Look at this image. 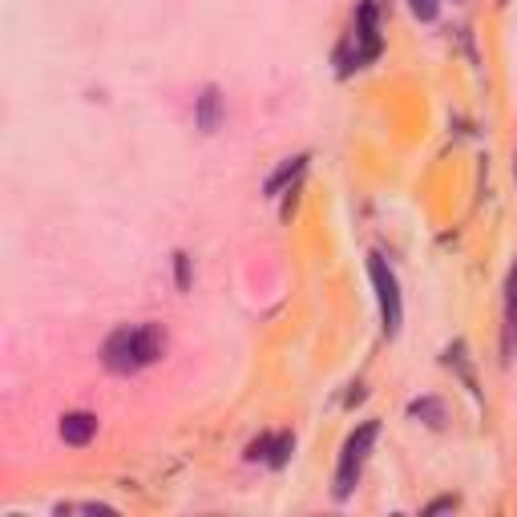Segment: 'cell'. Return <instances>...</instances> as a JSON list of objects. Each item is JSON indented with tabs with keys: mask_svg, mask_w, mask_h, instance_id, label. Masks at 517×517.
Wrapping results in <instances>:
<instances>
[{
	"mask_svg": "<svg viewBox=\"0 0 517 517\" xmlns=\"http://www.w3.org/2000/svg\"><path fill=\"white\" fill-rule=\"evenodd\" d=\"M368 279H372V287H376V303H380V328H384V336L388 340H396L400 336V328H404V299H400V279H396V271L388 267V259L384 255H368Z\"/></svg>",
	"mask_w": 517,
	"mask_h": 517,
	"instance_id": "cell-4",
	"label": "cell"
},
{
	"mask_svg": "<svg viewBox=\"0 0 517 517\" xmlns=\"http://www.w3.org/2000/svg\"><path fill=\"white\" fill-rule=\"evenodd\" d=\"M513 178H517V158H513Z\"/></svg>",
	"mask_w": 517,
	"mask_h": 517,
	"instance_id": "cell-16",
	"label": "cell"
},
{
	"mask_svg": "<svg viewBox=\"0 0 517 517\" xmlns=\"http://www.w3.org/2000/svg\"><path fill=\"white\" fill-rule=\"evenodd\" d=\"M408 9L417 21H437L441 17V0H408Z\"/></svg>",
	"mask_w": 517,
	"mask_h": 517,
	"instance_id": "cell-11",
	"label": "cell"
},
{
	"mask_svg": "<svg viewBox=\"0 0 517 517\" xmlns=\"http://www.w3.org/2000/svg\"><path fill=\"white\" fill-rule=\"evenodd\" d=\"M61 441L65 445H73V449H85L93 437H97V417L93 412H85V408H77V412H65L61 417Z\"/></svg>",
	"mask_w": 517,
	"mask_h": 517,
	"instance_id": "cell-6",
	"label": "cell"
},
{
	"mask_svg": "<svg viewBox=\"0 0 517 517\" xmlns=\"http://www.w3.org/2000/svg\"><path fill=\"white\" fill-rule=\"evenodd\" d=\"M445 509H457V497H437L425 505V513H445Z\"/></svg>",
	"mask_w": 517,
	"mask_h": 517,
	"instance_id": "cell-15",
	"label": "cell"
},
{
	"mask_svg": "<svg viewBox=\"0 0 517 517\" xmlns=\"http://www.w3.org/2000/svg\"><path fill=\"white\" fill-rule=\"evenodd\" d=\"M303 170H307V154H295V158H283L279 162V170L263 182V194L267 198H279L287 186H299V178H303Z\"/></svg>",
	"mask_w": 517,
	"mask_h": 517,
	"instance_id": "cell-8",
	"label": "cell"
},
{
	"mask_svg": "<svg viewBox=\"0 0 517 517\" xmlns=\"http://www.w3.org/2000/svg\"><path fill=\"white\" fill-rule=\"evenodd\" d=\"M408 417H412V421H425V425H433V429H441V425H445V400H437V396H417V400H408Z\"/></svg>",
	"mask_w": 517,
	"mask_h": 517,
	"instance_id": "cell-9",
	"label": "cell"
},
{
	"mask_svg": "<svg viewBox=\"0 0 517 517\" xmlns=\"http://www.w3.org/2000/svg\"><path fill=\"white\" fill-rule=\"evenodd\" d=\"M271 441H275V437H271V433H263L259 441H251V445H247V453H243V457H247V461H267V453H271Z\"/></svg>",
	"mask_w": 517,
	"mask_h": 517,
	"instance_id": "cell-13",
	"label": "cell"
},
{
	"mask_svg": "<svg viewBox=\"0 0 517 517\" xmlns=\"http://www.w3.org/2000/svg\"><path fill=\"white\" fill-rule=\"evenodd\" d=\"M380 49H384V37H380V13H376L372 0H364L360 13H356V29H352V37H348V41H344V49L336 53V65H340V73L348 77L352 69L372 65V61L380 57Z\"/></svg>",
	"mask_w": 517,
	"mask_h": 517,
	"instance_id": "cell-2",
	"label": "cell"
},
{
	"mask_svg": "<svg viewBox=\"0 0 517 517\" xmlns=\"http://www.w3.org/2000/svg\"><path fill=\"white\" fill-rule=\"evenodd\" d=\"M174 275H178V291H190V255L186 251L174 255Z\"/></svg>",
	"mask_w": 517,
	"mask_h": 517,
	"instance_id": "cell-12",
	"label": "cell"
},
{
	"mask_svg": "<svg viewBox=\"0 0 517 517\" xmlns=\"http://www.w3.org/2000/svg\"><path fill=\"white\" fill-rule=\"evenodd\" d=\"M162 356H166V328L154 320L122 324L106 336V344H101V364L114 376H138L150 364H158Z\"/></svg>",
	"mask_w": 517,
	"mask_h": 517,
	"instance_id": "cell-1",
	"label": "cell"
},
{
	"mask_svg": "<svg viewBox=\"0 0 517 517\" xmlns=\"http://www.w3.org/2000/svg\"><path fill=\"white\" fill-rule=\"evenodd\" d=\"M69 505H57V513H65ZM73 509H81V513H114V505H97V501H81V505H73Z\"/></svg>",
	"mask_w": 517,
	"mask_h": 517,
	"instance_id": "cell-14",
	"label": "cell"
},
{
	"mask_svg": "<svg viewBox=\"0 0 517 517\" xmlns=\"http://www.w3.org/2000/svg\"><path fill=\"white\" fill-rule=\"evenodd\" d=\"M380 437V421H364L348 441H344V453H340V465H336V485H332V497L336 501H348L360 485V473H364V461L372 453Z\"/></svg>",
	"mask_w": 517,
	"mask_h": 517,
	"instance_id": "cell-3",
	"label": "cell"
},
{
	"mask_svg": "<svg viewBox=\"0 0 517 517\" xmlns=\"http://www.w3.org/2000/svg\"><path fill=\"white\" fill-rule=\"evenodd\" d=\"M227 118V101H223V89L219 85H206L198 97H194V126L202 134H215Z\"/></svg>",
	"mask_w": 517,
	"mask_h": 517,
	"instance_id": "cell-5",
	"label": "cell"
},
{
	"mask_svg": "<svg viewBox=\"0 0 517 517\" xmlns=\"http://www.w3.org/2000/svg\"><path fill=\"white\" fill-rule=\"evenodd\" d=\"M501 352H505V364H509L513 352H517V263H513L509 275H505V328H501Z\"/></svg>",
	"mask_w": 517,
	"mask_h": 517,
	"instance_id": "cell-7",
	"label": "cell"
},
{
	"mask_svg": "<svg viewBox=\"0 0 517 517\" xmlns=\"http://www.w3.org/2000/svg\"><path fill=\"white\" fill-rule=\"evenodd\" d=\"M291 449H295V437H291V433H279V437L271 441L267 465H271V469H287V461H291Z\"/></svg>",
	"mask_w": 517,
	"mask_h": 517,
	"instance_id": "cell-10",
	"label": "cell"
}]
</instances>
